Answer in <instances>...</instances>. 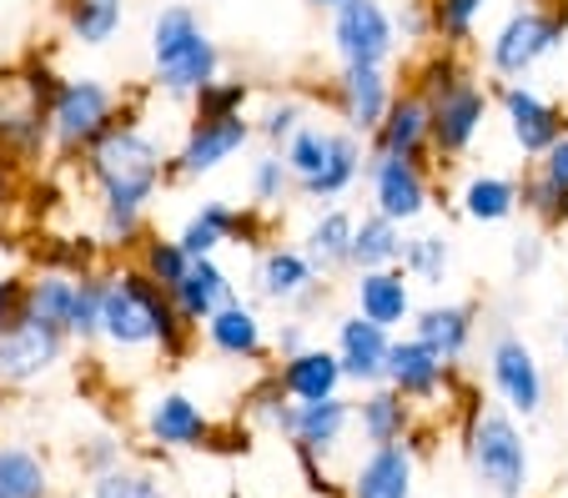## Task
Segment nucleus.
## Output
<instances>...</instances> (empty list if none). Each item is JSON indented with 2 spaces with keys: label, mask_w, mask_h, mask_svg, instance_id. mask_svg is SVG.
Masks as SVG:
<instances>
[{
  "label": "nucleus",
  "mask_w": 568,
  "mask_h": 498,
  "mask_svg": "<svg viewBox=\"0 0 568 498\" xmlns=\"http://www.w3.org/2000/svg\"><path fill=\"white\" fill-rule=\"evenodd\" d=\"M121 358L156 353L161 363H186L196 347V327L176 313L166 287L141 277L131 262L101 267V337Z\"/></svg>",
  "instance_id": "f257e3e1"
},
{
  "label": "nucleus",
  "mask_w": 568,
  "mask_h": 498,
  "mask_svg": "<svg viewBox=\"0 0 568 498\" xmlns=\"http://www.w3.org/2000/svg\"><path fill=\"white\" fill-rule=\"evenodd\" d=\"M87 186L97 192V212H146L161 196L166 176V152L161 141L141 126L136 106H121L116 121L101 131L81 156Z\"/></svg>",
  "instance_id": "f03ea898"
},
{
  "label": "nucleus",
  "mask_w": 568,
  "mask_h": 498,
  "mask_svg": "<svg viewBox=\"0 0 568 498\" xmlns=\"http://www.w3.org/2000/svg\"><path fill=\"white\" fill-rule=\"evenodd\" d=\"M55 71L45 55H26L21 65L0 71V162L6 166H36L51 156V91Z\"/></svg>",
  "instance_id": "7ed1b4c3"
},
{
  "label": "nucleus",
  "mask_w": 568,
  "mask_h": 498,
  "mask_svg": "<svg viewBox=\"0 0 568 498\" xmlns=\"http://www.w3.org/2000/svg\"><path fill=\"white\" fill-rule=\"evenodd\" d=\"M151 71L156 91L172 101H192L212 77H222V45L206 35L192 6H161L151 21Z\"/></svg>",
  "instance_id": "20e7f679"
},
{
  "label": "nucleus",
  "mask_w": 568,
  "mask_h": 498,
  "mask_svg": "<svg viewBox=\"0 0 568 498\" xmlns=\"http://www.w3.org/2000/svg\"><path fill=\"white\" fill-rule=\"evenodd\" d=\"M463 454H468L473 478L494 498H524L528 444L504 403H483V398L463 403Z\"/></svg>",
  "instance_id": "39448f33"
},
{
  "label": "nucleus",
  "mask_w": 568,
  "mask_h": 498,
  "mask_svg": "<svg viewBox=\"0 0 568 498\" xmlns=\"http://www.w3.org/2000/svg\"><path fill=\"white\" fill-rule=\"evenodd\" d=\"M568 41V0H534V6H514L488 35V71L498 81H524L538 65Z\"/></svg>",
  "instance_id": "423d86ee"
},
{
  "label": "nucleus",
  "mask_w": 568,
  "mask_h": 498,
  "mask_svg": "<svg viewBox=\"0 0 568 498\" xmlns=\"http://www.w3.org/2000/svg\"><path fill=\"white\" fill-rule=\"evenodd\" d=\"M116 111L121 96L101 77H61L51 91V106H45V116H51V156L81 162L91 141L116 121Z\"/></svg>",
  "instance_id": "0eeeda50"
},
{
  "label": "nucleus",
  "mask_w": 568,
  "mask_h": 498,
  "mask_svg": "<svg viewBox=\"0 0 568 498\" xmlns=\"http://www.w3.org/2000/svg\"><path fill=\"white\" fill-rule=\"evenodd\" d=\"M252 116H192L186 136L176 152H166V176L172 182H202V176L222 172L232 156L252 146Z\"/></svg>",
  "instance_id": "6e6552de"
},
{
  "label": "nucleus",
  "mask_w": 568,
  "mask_h": 498,
  "mask_svg": "<svg viewBox=\"0 0 568 498\" xmlns=\"http://www.w3.org/2000/svg\"><path fill=\"white\" fill-rule=\"evenodd\" d=\"M494 111V91L483 81H458L453 91H443L438 101H428V152L433 162H463L478 146L483 126Z\"/></svg>",
  "instance_id": "1a4fd4ad"
},
{
  "label": "nucleus",
  "mask_w": 568,
  "mask_h": 498,
  "mask_svg": "<svg viewBox=\"0 0 568 498\" xmlns=\"http://www.w3.org/2000/svg\"><path fill=\"white\" fill-rule=\"evenodd\" d=\"M363 182H367V196H373V206H367V212L397 222V227L423 222V212L433 206V172H428V162H403V156H373V152H367Z\"/></svg>",
  "instance_id": "9d476101"
},
{
  "label": "nucleus",
  "mask_w": 568,
  "mask_h": 498,
  "mask_svg": "<svg viewBox=\"0 0 568 498\" xmlns=\"http://www.w3.org/2000/svg\"><path fill=\"white\" fill-rule=\"evenodd\" d=\"M327 16H333L327 35H333L337 65H393L397 31H393V11L383 0H343Z\"/></svg>",
  "instance_id": "9b49d317"
},
{
  "label": "nucleus",
  "mask_w": 568,
  "mask_h": 498,
  "mask_svg": "<svg viewBox=\"0 0 568 498\" xmlns=\"http://www.w3.org/2000/svg\"><path fill=\"white\" fill-rule=\"evenodd\" d=\"M488 388L498 393V403H504L508 413H524V418H534L548 398L538 353L514 333V327L494 333V343H488Z\"/></svg>",
  "instance_id": "f8f14e48"
},
{
  "label": "nucleus",
  "mask_w": 568,
  "mask_h": 498,
  "mask_svg": "<svg viewBox=\"0 0 568 498\" xmlns=\"http://www.w3.org/2000/svg\"><path fill=\"white\" fill-rule=\"evenodd\" d=\"M327 106H333V116L343 121V131H353V136H373V126L383 121L387 101L397 96V81L387 65H337V77L327 81Z\"/></svg>",
  "instance_id": "ddd939ff"
},
{
  "label": "nucleus",
  "mask_w": 568,
  "mask_h": 498,
  "mask_svg": "<svg viewBox=\"0 0 568 498\" xmlns=\"http://www.w3.org/2000/svg\"><path fill=\"white\" fill-rule=\"evenodd\" d=\"M494 106L504 111L508 141H514L528 162H538V156H544L548 146L564 136V126H568L564 106H558V101H548L544 91H534L528 81H504V87L494 91Z\"/></svg>",
  "instance_id": "4468645a"
},
{
  "label": "nucleus",
  "mask_w": 568,
  "mask_h": 498,
  "mask_svg": "<svg viewBox=\"0 0 568 498\" xmlns=\"http://www.w3.org/2000/svg\"><path fill=\"white\" fill-rule=\"evenodd\" d=\"M65 347H71V337L51 333V327L31 323V317L6 327L0 333V388H31V383L51 378L65 363Z\"/></svg>",
  "instance_id": "2eb2a0df"
},
{
  "label": "nucleus",
  "mask_w": 568,
  "mask_h": 498,
  "mask_svg": "<svg viewBox=\"0 0 568 498\" xmlns=\"http://www.w3.org/2000/svg\"><path fill=\"white\" fill-rule=\"evenodd\" d=\"M383 383L403 403H413V408H433V403L448 393L453 368L433 353V347H423L413 333L408 337L393 333V347H387V363H383Z\"/></svg>",
  "instance_id": "dca6fc26"
},
{
  "label": "nucleus",
  "mask_w": 568,
  "mask_h": 498,
  "mask_svg": "<svg viewBox=\"0 0 568 498\" xmlns=\"http://www.w3.org/2000/svg\"><path fill=\"white\" fill-rule=\"evenodd\" d=\"M141 428H146V438L156 448H166V454H192V448L216 444V423L206 418V408L196 398H186V393H176V388L156 393V398L146 403Z\"/></svg>",
  "instance_id": "f3484780"
},
{
  "label": "nucleus",
  "mask_w": 568,
  "mask_h": 498,
  "mask_svg": "<svg viewBox=\"0 0 568 498\" xmlns=\"http://www.w3.org/2000/svg\"><path fill=\"white\" fill-rule=\"evenodd\" d=\"M373 156H403V162H433L428 152V101L413 87H397V96L387 101L383 121L367 136Z\"/></svg>",
  "instance_id": "a211bd4d"
},
{
  "label": "nucleus",
  "mask_w": 568,
  "mask_h": 498,
  "mask_svg": "<svg viewBox=\"0 0 568 498\" xmlns=\"http://www.w3.org/2000/svg\"><path fill=\"white\" fill-rule=\"evenodd\" d=\"M196 337L226 363H262L267 358V323H262V313L252 303H242V297L216 307V313L196 327Z\"/></svg>",
  "instance_id": "6ab92c4d"
},
{
  "label": "nucleus",
  "mask_w": 568,
  "mask_h": 498,
  "mask_svg": "<svg viewBox=\"0 0 568 498\" xmlns=\"http://www.w3.org/2000/svg\"><path fill=\"white\" fill-rule=\"evenodd\" d=\"M387 347H393V333H387V327L367 323L363 313L337 317L333 353H337V363H343V378L353 383V388H373V383H383Z\"/></svg>",
  "instance_id": "aec40b11"
},
{
  "label": "nucleus",
  "mask_w": 568,
  "mask_h": 498,
  "mask_svg": "<svg viewBox=\"0 0 568 498\" xmlns=\"http://www.w3.org/2000/svg\"><path fill=\"white\" fill-rule=\"evenodd\" d=\"M347 428H353V398H317V403H292V428L287 444L307 458H333L343 448Z\"/></svg>",
  "instance_id": "412c9836"
},
{
  "label": "nucleus",
  "mask_w": 568,
  "mask_h": 498,
  "mask_svg": "<svg viewBox=\"0 0 568 498\" xmlns=\"http://www.w3.org/2000/svg\"><path fill=\"white\" fill-rule=\"evenodd\" d=\"M413 337L423 347H433L448 368H458L468 358L473 337H478V307L473 303H428V307H413Z\"/></svg>",
  "instance_id": "4be33fe9"
},
{
  "label": "nucleus",
  "mask_w": 568,
  "mask_h": 498,
  "mask_svg": "<svg viewBox=\"0 0 568 498\" xmlns=\"http://www.w3.org/2000/svg\"><path fill=\"white\" fill-rule=\"evenodd\" d=\"M413 478H418L413 444L367 448L347 478V498H413Z\"/></svg>",
  "instance_id": "5701e85b"
},
{
  "label": "nucleus",
  "mask_w": 568,
  "mask_h": 498,
  "mask_svg": "<svg viewBox=\"0 0 568 498\" xmlns=\"http://www.w3.org/2000/svg\"><path fill=\"white\" fill-rule=\"evenodd\" d=\"M353 303L367 323L397 333L403 323H413V277L403 267L353 272Z\"/></svg>",
  "instance_id": "b1692460"
},
{
  "label": "nucleus",
  "mask_w": 568,
  "mask_h": 498,
  "mask_svg": "<svg viewBox=\"0 0 568 498\" xmlns=\"http://www.w3.org/2000/svg\"><path fill=\"white\" fill-rule=\"evenodd\" d=\"M272 378H277V388L287 393L292 403H317V398H337V393L347 388L343 378V363H337L333 347H302V353H292V358H277V368H272Z\"/></svg>",
  "instance_id": "393cba45"
},
{
  "label": "nucleus",
  "mask_w": 568,
  "mask_h": 498,
  "mask_svg": "<svg viewBox=\"0 0 568 498\" xmlns=\"http://www.w3.org/2000/svg\"><path fill=\"white\" fill-rule=\"evenodd\" d=\"M312 282H327V277H317L312 262L302 257V247H287V242H267V247L257 252V262H252V287H257V297H267V303L292 307Z\"/></svg>",
  "instance_id": "a878e982"
},
{
  "label": "nucleus",
  "mask_w": 568,
  "mask_h": 498,
  "mask_svg": "<svg viewBox=\"0 0 568 498\" xmlns=\"http://www.w3.org/2000/svg\"><path fill=\"white\" fill-rule=\"evenodd\" d=\"M353 428L367 438V448L408 444L413 438V403H403L387 383H373V388H363V398H353Z\"/></svg>",
  "instance_id": "bb28decb"
},
{
  "label": "nucleus",
  "mask_w": 568,
  "mask_h": 498,
  "mask_svg": "<svg viewBox=\"0 0 568 498\" xmlns=\"http://www.w3.org/2000/svg\"><path fill=\"white\" fill-rule=\"evenodd\" d=\"M353 227H357V217L347 212V206H322L317 217L307 222V232H302V257L312 262L317 277H337V272H347V257H353Z\"/></svg>",
  "instance_id": "cd10ccee"
},
{
  "label": "nucleus",
  "mask_w": 568,
  "mask_h": 498,
  "mask_svg": "<svg viewBox=\"0 0 568 498\" xmlns=\"http://www.w3.org/2000/svg\"><path fill=\"white\" fill-rule=\"evenodd\" d=\"M166 297L176 303V313H182L186 323L202 327L206 317L216 313V307L232 303V297H236V282H232V272H226L216 257H196L192 267H186V277L176 282V287H172Z\"/></svg>",
  "instance_id": "c85d7f7f"
},
{
  "label": "nucleus",
  "mask_w": 568,
  "mask_h": 498,
  "mask_svg": "<svg viewBox=\"0 0 568 498\" xmlns=\"http://www.w3.org/2000/svg\"><path fill=\"white\" fill-rule=\"evenodd\" d=\"M363 162H367L363 136H353V131H333V152H327V162L317 166V176H312V182L297 186V196L337 206L357 182H363Z\"/></svg>",
  "instance_id": "c756f323"
},
{
  "label": "nucleus",
  "mask_w": 568,
  "mask_h": 498,
  "mask_svg": "<svg viewBox=\"0 0 568 498\" xmlns=\"http://www.w3.org/2000/svg\"><path fill=\"white\" fill-rule=\"evenodd\" d=\"M458 212L473 227H498L518 212V176L504 172H473L458 192Z\"/></svg>",
  "instance_id": "7c9ffc66"
},
{
  "label": "nucleus",
  "mask_w": 568,
  "mask_h": 498,
  "mask_svg": "<svg viewBox=\"0 0 568 498\" xmlns=\"http://www.w3.org/2000/svg\"><path fill=\"white\" fill-rule=\"evenodd\" d=\"M61 6V26L75 45H111L126 26V0H55Z\"/></svg>",
  "instance_id": "2f4dec72"
},
{
  "label": "nucleus",
  "mask_w": 568,
  "mask_h": 498,
  "mask_svg": "<svg viewBox=\"0 0 568 498\" xmlns=\"http://www.w3.org/2000/svg\"><path fill=\"white\" fill-rule=\"evenodd\" d=\"M71 303H75V277L71 272H55V267H41L26 277V317L51 333H65L71 323Z\"/></svg>",
  "instance_id": "473e14b6"
},
{
  "label": "nucleus",
  "mask_w": 568,
  "mask_h": 498,
  "mask_svg": "<svg viewBox=\"0 0 568 498\" xmlns=\"http://www.w3.org/2000/svg\"><path fill=\"white\" fill-rule=\"evenodd\" d=\"M232 232H236V206L232 202H202L192 217L182 222L176 242H182L186 257H216L222 247H232Z\"/></svg>",
  "instance_id": "72a5a7b5"
},
{
  "label": "nucleus",
  "mask_w": 568,
  "mask_h": 498,
  "mask_svg": "<svg viewBox=\"0 0 568 498\" xmlns=\"http://www.w3.org/2000/svg\"><path fill=\"white\" fill-rule=\"evenodd\" d=\"M403 257V227L377 212H363L353 227V257H347V272H373V267H397Z\"/></svg>",
  "instance_id": "f704fd0d"
},
{
  "label": "nucleus",
  "mask_w": 568,
  "mask_h": 498,
  "mask_svg": "<svg viewBox=\"0 0 568 498\" xmlns=\"http://www.w3.org/2000/svg\"><path fill=\"white\" fill-rule=\"evenodd\" d=\"M0 498H51V464L26 444H0Z\"/></svg>",
  "instance_id": "c9c22d12"
},
{
  "label": "nucleus",
  "mask_w": 568,
  "mask_h": 498,
  "mask_svg": "<svg viewBox=\"0 0 568 498\" xmlns=\"http://www.w3.org/2000/svg\"><path fill=\"white\" fill-rule=\"evenodd\" d=\"M131 267H136L141 277H151L156 287H166V293H172L176 282L186 277L192 257L182 252V242H176V237H161V232H146V237L136 242V252H131Z\"/></svg>",
  "instance_id": "e433bc0d"
},
{
  "label": "nucleus",
  "mask_w": 568,
  "mask_h": 498,
  "mask_svg": "<svg viewBox=\"0 0 568 498\" xmlns=\"http://www.w3.org/2000/svg\"><path fill=\"white\" fill-rule=\"evenodd\" d=\"M428 11H433V45L468 51L478 41V21L488 11V0H428Z\"/></svg>",
  "instance_id": "4c0bfd02"
},
{
  "label": "nucleus",
  "mask_w": 568,
  "mask_h": 498,
  "mask_svg": "<svg viewBox=\"0 0 568 498\" xmlns=\"http://www.w3.org/2000/svg\"><path fill=\"white\" fill-rule=\"evenodd\" d=\"M473 71H468V61H463V51H448V45H428L423 51V61L413 65V77H408V87L418 91L423 101H438L443 91H453L458 81H468Z\"/></svg>",
  "instance_id": "58836bf2"
},
{
  "label": "nucleus",
  "mask_w": 568,
  "mask_h": 498,
  "mask_svg": "<svg viewBox=\"0 0 568 498\" xmlns=\"http://www.w3.org/2000/svg\"><path fill=\"white\" fill-rule=\"evenodd\" d=\"M448 262H453V247L443 232H403V257L397 267L408 272L413 282H443L448 277Z\"/></svg>",
  "instance_id": "ea45409f"
},
{
  "label": "nucleus",
  "mask_w": 568,
  "mask_h": 498,
  "mask_svg": "<svg viewBox=\"0 0 568 498\" xmlns=\"http://www.w3.org/2000/svg\"><path fill=\"white\" fill-rule=\"evenodd\" d=\"M327 152H333V131L317 126V121H307V126H302L297 136L282 146V162H287V172H292V192H297L302 182H312V176H317V166L327 162Z\"/></svg>",
  "instance_id": "a19ab883"
},
{
  "label": "nucleus",
  "mask_w": 568,
  "mask_h": 498,
  "mask_svg": "<svg viewBox=\"0 0 568 498\" xmlns=\"http://www.w3.org/2000/svg\"><path fill=\"white\" fill-rule=\"evenodd\" d=\"M302 126H307V106H302L297 96H272V101H262V111L252 116V131L267 141V152H282Z\"/></svg>",
  "instance_id": "79ce46f5"
},
{
  "label": "nucleus",
  "mask_w": 568,
  "mask_h": 498,
  "mask_svg": "<svg viewBox=\"0 0 568 498\" xmlns=\"http://www.w3.org/2000/svg\"><path fill=\"white\" fill-rule=\"evenodd\" d=\"M518 206H524L538 227H568V186H554L538 172H528L518 182Z\"/></svg>",
  "instance_id": "37998d69"
},
{
  "label": "nucleus",
  "mask_w": 568,
  "mask_h": 498,
  "mask_svg": "<svg viewBox=\"0 0 568 498\" xmlns=\"http://www.w3.org/2000/svg\"><path fill=\"white\" fill-rule=\"evenodd\" d=\"M252 81L247 77H212L192 96V116H247Z\"/></svg>",
  "instance_id": "c03bdc74"
},
{
  "label": "nucleus",
  "mask_w": 568,
  "mask_h": 498,
  "mask_svg": "<svg viewBox=\"0 0 568 498\" xmlns=\"http://www.w3.org/2000/svg\"><path fill=\"white\" fill-rule=\"evenodd\" d=\"M71 343H97L101 337V267L75 277V303H71V323H65Z\"/></svg>",
  "instance_id": "a18cd8bd"
},
{
  "label": "nucleus",
  "mask_w": 568,
  "mask_h": 498,
  "mask_svg": "<svg viewBox=\"0 0 568 498\" xmlns=\"http://www.w3.org/2000/svg\"><path fill=\"white\" fill-rule=\"evenodd\" d=\"M87 498H172L166 494V484H161L151 468H111V474H97L91 478V494Z\"/></svg>",
  "instance_id": "49530a36"
},
{
  "label": "nucleus",
  "mask_w": 568,
  "mask_h": 498,
  "mask_svg": "<svg viewBox=\"0 0 568 498\" xmlns=\"http://www.w3.org/2000/svg\"><path fill=\"white\" fill-rule=\"evenodd\" d=\"M247 192H252V202H257L262 212H272L277 202H287L292 172H287V162H282V152H262L257 162L247 166Z\"/></svg>",
  "instance_id": "de8ad7c7"
},
{
  "label": "nucleus",
  "mask_w": 568,
  "mask_h": 498,
  "mask_svg": "<svg viewBox=\"0 0 568 498\" xmlns=\"http://www.w3.org/2000/svg\"><path fill=\"white\" fill-rule=\"evenodd\" d=\"M146 212H101L97 217V247L101 252H136L146 237Z\"/></svg>",
  "instance_id": "09e8293b"
},
{
  "label": "nucleus",
  "mask_w": 568,
  "mask_h": 498,
  "mask_svg": "<svg viewBox=\"0 0 568 498\" xmlns=\"http://www.w3.org/2000/svg\"><path fill=\"white\" fill-rule=\"evenodd\" d=\"M126 464V444H121V434H111V428H97L91 438H81V448H75V468L87 478L97 474H111V468Z\"/></svg>",
  "instance_id": "8fccbe9b"
},
{
  "label": "nucleus",
  "mask_w": 568,
  "mask_h": 498,
  "mask_svg": "<svg viewBox=\"0 0 568 498\" xmlns=\"http://www.w3.org/2000/svg\"><path fill=\"white\" fill-rule=\"evenodd\" d=\"M51 247L36 252L41 257V267H55V272H71V277H81V272H97V242L87 237H45Z\"/></svg>",
  "instance_id": "3c124183"
},
{
  "label": "nucleus",
  "mask_w": 568,
  "mask_h": 498,
  "mask_svg": "<svg viewBox=\"0 0 568 498\" xmlns=\"http://www.w3.org/2000/svg\"><path fill=\"white\" fill-rule=\"evenodd\" d=\"M247 413H252V418H257V423H267L272 434H282V438H287V428H292V398L277 388V378H262L257 388H252Z\"/></svg>",
  "instance_id": "603ef678"
},
{
  "label": "nucleus",
  "mask_w": 568,
  "mask_h": 498,
  "mask_svg": "<svg viewBox=\"0 0 568 498\" xmlns=\"http://www.w3.org/2000/svg\"><path fill=\"white\" fill-rule=\"evenodd\" d=\"M393 31H397V45H433L428 0H403V6L393 11Z\"/></svg>",
  "instance_id": "864d4df0"
},
{
  "label": "nucleus",
  "mask_w": 568,
  "mask_h": 498,
  "mask_svg": "<svg viewBox=\"0 0 568 498\" xmlns=\"http://www.w3.org/2000/svg\"><path fill=\"white\" fill-rule=\"evenodd\" d=\"M26 323V277H0V333Z\"/></svg>",
  "instance_id": "5fc2aeb1"
},
{
  "label": "nucleus",
  "mask_w": 568,
  "mask_h": 498,
  "mask_svg": "<svg viewBox=\"0 0 568 498\" xmlns=\"http://www.w3.org/2000/svg\"><path fill=\"white\" fill-rule=\"evenodd\" d=\"M534 172L548 176L554 186H568V126H564V136H558L554 146H548V152L534 162Z\"/></svg>",
  "instance_id": "6e6d98bb"
},
{
  "label": "nucleus",
  "mask_w": 568,
  "mask_h": 498,
  "mask_svg": "<svg viewBox=\"0 0 568 498\" xmlns=\"http://www.w3.org/2000/svg\"><path fill=\"white\" fill-rule=\"evenodd\" d=\"M267 242V217H262V206L257 212H236V232H232V247H257Z\"/></svg>",
  "instance_id": "4d7b16f0"
},
{
  "label": "nucleus",
  "mask_w": 568,
  "mask_h": 498,
  "mask_svg": "<svg viewBox=\"0 0 568 498\" xmlns=\"http://www.w3.org/2000/svg\"><path fill=\"white\" fill-rule=\"evenodd\" d=\"M272 353H277V358H292V353H302V347H307V323H302V317H292V323H282L277 333H272Z\"/></svg>",
  "instance_id": "13d9d810"
},
{
  "label": "nucleus",
  "mask_w": 568,
  "mask_h": 498,
  "mask_svg": "<svg viewBox=\"0 0 568 498\" xmlns=\"http://www.w3.org/2000/svg\"><path fill=\"white\" fill-rule=\"evenodd\" d=\"M508 257H514V272H538V262H544V237H538V232H524V237H514V252H508Z\"/></svg>",
  "instance_id": "bf43d9fd"
},
{
  "label": "nucleus",
  "mask_w": 568,
  "mask_h": 498,
  "mask_svg": "<svg viewBox=\"0 0 568 498\" xmlns=\"http://www.w3.org/2000/svg\"><path fill=\"white\" fill-rule=\"evenodd\" d=\"M307 6H317V11H333V6H343V0H307Z\"/></svg>",
  "instance_id": "052dcab7"
},
{
  "label": "nucleus",
  "mask_w": 568,
  "mask_h": 498,
  "mask_svg": "<svg viewBox=\"0 0 568 498\" xmlns=\"http://www.w3.org/2000/svg\"><path fill=\"white\" fill-rule=\"evenodd\" d=\"M564 347H568V333H564Z\"/></svg>",
  "instance_id": "680f3d73"
},
{
  "label": "nucleus",
  "mask_w": 568,
  "mask_h": 498,
  "mask_svg": "<svg viewBox=\"0 0 568 498\" xmlns=\"http://www.w3.org/2000/svg\"><path fill=\"white\" fill-rule=\"evenodd\" d=\"M232 498H242V494H232Z\"/></svg>",
  "instance_id": "e2e57ef3"
}]
</instances>
